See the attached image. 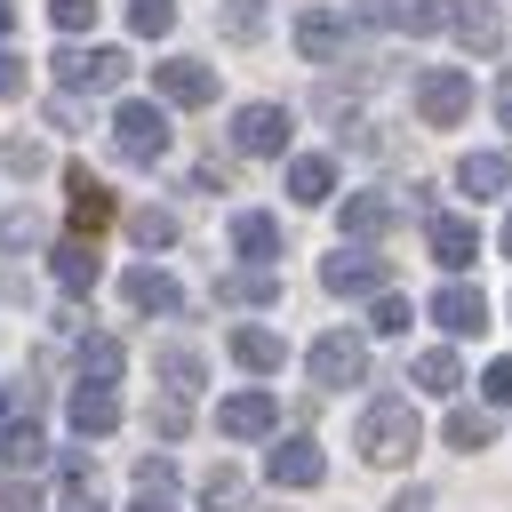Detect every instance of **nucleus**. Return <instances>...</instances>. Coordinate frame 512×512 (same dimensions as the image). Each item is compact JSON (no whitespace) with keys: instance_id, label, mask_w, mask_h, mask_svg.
I'll use <instances>...</instances> for the list:
<instances>
[{"instance_id":"09e8293b","label":"nucleus","mask_w":512,"mask_h":512,"mask_svg":"<svg viewBox=\"0 0 512 512\" xmlns=\"http://www.w3.org/2000/svg\"><path fill=\"white\" fill-rule=\"evenodd\" d=\"M136 512H168V504H160V496H144V504H136Z\"/></svg>"},{"instance_id":"6ab92c4d","label":"nucleus","mask_w":512,"mask_h":512,"mask_svg":"<svg viewBox=\"0 0 512 512\" xmlns=\"http://www.w3.org/2000/svg\"><path fill=\"white\" fill-rule=\"evenodd\" d=\"M120 296L136 304V312H176L184 296H176V280L160 272V264H136V272H120Z\"/></svg>"},{"instance_id":"7c9ffc66","label":"nucleus","mask_w":512,"mask_h":512,"mask_svg":"<svg viewBox=\"0 0 512 512\" xmlns=\"http://www.w3.org/2000/svg\"><path fill=\"white\" fill-rule=\"evenodd\" d=\"M152 368H160V376H168V392H192V384H200V376H208V368H200V352H192V344H160V360H152Z\"/></svg>"},{"instance_id":"f8f14e48","label":"nucleus","mask_w":512,"mask_h":512,"mask_svg":"<svg viewBox=\"0 0 512 512\" xmlns=\"http://www.w3.org/2000/svg\"><path fill=\"white\" fill-rule=\"evenodd\" d=\"M152 88H160V104H208L216 96V72L192 64V56H168V64H152Z\"/></svg>"},{"instance_id":"f3484780","label":"nucleus","mask_w":512,"mask_h":512,"mask_svg":"<svg viewBox=\"0 0 512 512\" xmlns=\"http://www.w3.org/2000/svg\"><path fill=\"white\" fill-rule=\"evenodd\" d=\"M336 48H344V16H336V8H304V16H296V56H304V64H328Z\"/></svg>"},{"instance_id":"412c9836","label":"nucleus","mask_w":512,"mask_h":512,"mask_svg":"<svg viewBox=\"0 0 512 512\" xmlns=\"http://www.w3.org/2000/svg\"><path fill=\"white\" fill-rule=\"evenodd\" d=\"M232 248H240V256H256V264H272V256H280V216L240 208V216H232Z\"/></svg>"},{"instance_id":"4c0bfd02","label":"nucleus","mask_w":512,"mask_h":512,"mask_svg":"<svg viewBox=\"0 0 512 512\" xmlns=\"http://www.w3.org/2000/svg\"><path fill=\"white\" fill-rule=\"evenodd\" d=\"M184 424H192V408H184V392H168V400L152 408V432H160V440H176Z\"/></svg>"},{"instance_id":"473e14b6","label":"nucleus","mask_w":512,"mask_h":512,"mask_svg":"<svg viewBox=\"0 0 512 512\" xmlns=\"http://www.w3.org/2000/svg\"><path fill=\"white\" fill-rule=\"evenodd\" d=\"M128 24L144 40H160V32H176V0H128Z\"/></svg>"},{"instance_id":"ea45409f","label":"nucleus","mask_w":512,"mask_h":512,"mask_svg":"<svg viewBox=\"0 0 512 512\" xmlns=\"http://www.w3.org/2000/svg\"><path fill=\"white\" fill-rule=\"evenodd\" d=\"M136 488H144V496L176 488V464H168V456H144V464H136Z\"/></svg>"},{"instance_id":"49530a36","label":"nucleus","mask_w":512,"mask_h":512,"mask_svg":"<svg viewBox=\"0 0 512 512\" xmlns=\"http://www.w3.org/2000/svg\"><path fill=\"white\" fill-rule=\"evenodd\" d=\"M496 120L512 128V72H504V88H496Z\"/></svg>"},{"instance_id":"e433bc0d","label":"nucleus","mask_w":512,"mask_h":512,"mask_svg":"<svg viewBox=\"0 0 512 512\" xmlns=\"http://www.w3.org/2000/svg\"><path fill=\"white\" fill-rule=\"evenodd\" d=\"M96 8H104V0H48L56 32H88V24H96Z\"/></svg>"},{"instance_id":"79ce46f5","label":"nucleus","mask_w":512,"mask_h":512,"mask_svg":"<svg viewBox=\"0 0 512 512\" xmlns=\"http://www.w3.org/2000/svg\"><path fill=\"white\" fill-rule=\"evenodd\" d=\"M480 384H488V408H512V360H488Z\"/></svg>"},{"instance_id":"5701e85b","label":"nucleus","mask_w":512,"mask_h":512,"mask_svg":"<svg viewBox=\"0 0 512 512\" xmlns=\"http://www.w3.org/2000/svg\"><path fill=\"white\" fill-rule=\"evenodd\" d=\"M408 384H416V392H432V400H448V392L464 384V368H456V352H448V344H432V352H416V360H408Z\"/></svg>"},{"instance_id":"c85d7f7f","label":"nucleus","mask_w":512,"mask_h":512,"mask_svg":"<svg viewBox=\"0 0 512 512\" xmlns=\"http://www.w3.org/2000/svg\"><path fill=\"white\" fill-rule=\"evenodd\" d=\"M216 32L224 40H264V0H216Z\"/></svg>"},{"instance_id":"a878e982","label":"nucleus","mask_w":512,"mask_h":512,"mask_svg":"<svg viewBox=\"0 0 512 512\" xmlns=\"http://www.w3.org/2000/svg\"><path fill=\"white\" fill-rule=\"evenodd\" d=\"M120 368H128V352L112 336H80V384H112Z\"/></svg>"},{"instance_id":"f03ea898","label":"nucleus","mask_w":512,"mask_h":512,"mask_svg":"<svg viewBox=\"0 0 512 512\" xmlns=\"http://www.w3.org/2000/svg\"><path fill=\"white\" fill-rule=\"evenodd\" d=\"M112 152H120V160H136V168L168 160V112H160V104H144V96H128V104L112 112Z\"/></svg>"},{"instance_id":"393cba45","label":"nucleus","mask_w":512,"mask_h":512,"mask_svg":"<svg viewBox=\"0 0 512 512\" xmlns=\"http://www.w3.org/2000/svg\"><path fill=\"white\" fill-rule=\"evenodd\" d=\"M288 192H296L304 208H320V200L336 192V168H328L320 152H304V160H288Z\"/></svg>"},{"instance_id":"7ed1b4c3","label":"nucleus","mask_w":512,"mask_h":512,"mask_svg":"<svg viewBox=\"0 0 512 512\" xmlns=\"http://www.w3.org/2000/svg\"><path fill=\"white\" fill-rule=\"evenodd\" d=\"M464 112H472V72H456V64L416 72V120L424 128H456Z\"/></svg>"},{"instance_id":"39448f33","label":"nucleus","mask_w":512,"mask_h":512,"mask_svg":"<svg viewBox=\"0 0 512 512\" xmlns=\"http://www.w3.org/2000/svg\"><path fill=\"white\" fill-rule=\"evenodd\" d=\"M128 72H136L128 48H64V56H56V80H64V88H96V96H104V88H128Z\"/></svg>"},{"instance_id":"c756f323","label":"nucleus","mask_w":512,"mask_h":512,"mask_svg":"<svg viewBox=\"0 0 512 512\" xmlns=\"http://www.w3.org/2000/svg\"><path fill=\"white\" fill-rule=\"evenodd\" d=\"M128 232H136V248H176V216H168V208H152V200H144V208H128Z\"/></svg>"},{"instance_id":"a18cd8bd","label":"nucleus","mask_w":512,"mask_h":512,"mask_svg":"<svg viewBox=\"0 0 512 512\" xmlns=\"http://www.w3.org/2000/svg\"><path fill=\"white\" fill-rule=\"evenodd\" d=\"M392 512H432V496H424V488H400V496H392Z\"/></svg>"},{"instance_id":"20e7f679","label":"nucleus","mask_w":512,"mask_h":512,"mask_svg":"<svg viewBox=\"0 0 512 512\" xmlns=\"http://www.w3.org/2000/svg\"><path fill=\"white\" fill-rule=\"evenodd\" d=\"M304 368H312V384H320V392H344V384H360V376H368V344H360V336H344V328H328V336H312Z\"/></svg>"},{"instance_id":"6e6552de","label":"nucleus","mask_w":512,"mask_h":512,"mask_svg":"<svg viewBox=\"0 0 512 512\" xmlns=\"http://www.w3.org/2000/svg\"><path fill=\"white\" fill-rule=\"evenodd\" d=\"M64 192H72V224H80V232H104V224L120 216L112 184H104V176H96L88 160H72V168H64Z\"/></svg>"},{"instance_id":"1a4fd4ad","label":"nucleus","mask_w":512,"mask_h":512,"mask_svg":"<svg viewBox=\"0 0 512 512\" xmlns=\"http://www.w3.org/2000/svg\"><path fill=\"white\" fill-rule=\"evenodd\" d=\"M424 248H432V264H448V272H464L472 256H480V224L472 216H424Z\"/></svg>"},{"instance_id":"9d476101","label":"nucleus","mask_w":512,"mask_h":512,"mask_svg":"<svg viewBox=\"0 0 512 512\" xmlns=\"http://www.w3.org/2000/svg\"><path fill=\"white\" fill-rule=\"evenodd\" d=\"M424 312H432V328H448V336H480V328H488V296L464 288V280H448Z\"/></svg>"},{"instance_id":"de8ad7c7","label":"nucleus","mask_w":512,"mask_h":512,"mask_svg":"<svg viewBox=\"0 0 512 512\" xmlns=\"http://www.w3.org/2000/svg\"><path fill=\"white\" fill-rule=\"evenodd\" d=\"M8 24H16V0H0V32H8Z\"/></svg>"},{"instance_id":"a211bd4d","label":"nucleus","mask_w":512,"mask_h":512,"mask_svg":"<svg viewBox=\"0 0 512 512\" xmlns=\"http://www.w3.org/2000/svg\"><path fill=\"white\" fill-rule=\"evenodd\" d=\"M392 224H400V200H392V192H352V200H344V232H352V240H384Z\"/></svg>"},{"instance_id":"f257e3e1","label":"nucleus","mask_w":512,"mask_h":512,"mask_svg":"<svg viewBox=\"0 0 512 512\" xmlns=\"http://www.w3.org/2000/svg\"><path fill=\"white\" fill-rule=\"evenodd\" d=\"M416 440H424V424H416V408H408L400 392H392V400H368V416H360V432H352L360 464H376V472L408 464V456H416Z\"/></svg>"},{"instance_id":"4468645a","label":"nucleus","mask_w":512,"mask_h":512,"mask_svg":"<svg viewBox=\"0 0 512 512\" xmlns=\"http://www.w3.org/2000/svg\"><path fill=\"white\" fill-rule=\"evenodd\" d=\"M216 304H232V312L280 304V272H272V264H240V272H216Z\"/></svg>"},{"instance_id":"37998d69","label":"nucleus","mask_w":512,"mask_h":512,"mask_svg":"<svg viewBox=\"0 0 512 512\" xmlns=\"http://www.w3.org/2000/svg\"><path fill=\"white\" fill-rule=\"evenodd\" d=\"M16 88H24V56H8V48H0V104H8Z\"/></svg>"},{"instance_id":"ddd939ff","label":"nucleus","mask_w":512,"mask_h":512,"mask_svg":"<svg viewBox=\"0 0 512 512\" xmlns=\"http://www.w3.org/2000/svg\"><path fill=\"white\" fill-rule=\"evenodd\" d=\"M48 272H56V288H64V296H96L104 256H96L88 240H56V248H48Z\"/></svg>"},{"instance_id":"58836bf2","label":"nucleus","mask_w":512,"mask_h":512,"mask_svg":"<svg viewBox=\"0 0 512 512\" xmlns=\"http://www.w3.org/2000/svg\"><path fill=\"white\" fill-rule=\"evenodd\" d=\"M0 240H8V248L40 240V216H32V208H8V216H0Z\"/></svg>"},{"instance_id":"c03bdc74","label":"nucleus","mask_w":512,"mask_h":512,"mask_svg":"<svg viewBox=\"0 0 512 512\" xmlns=\"http://www.w3.org/2000/svg\"><path fill=\"white\" fill-rule=\"evenodd\" d=\"M64 512H104V496H96L88 480H72V496H64Z\"/></svg>"},{"instance_id":"aec40b11","label":"nucleus","mask_w":512,"mask_h":512,"mask_svg":"<svg viewBox=\"0 0 512 512\" xmlns=\"http://www.w3.org/2000/svg\"><path fill=\"white\" fill-rule=\"evenodd\" d=\"M456 184H464L472 200H496V192L512 184V160H504V152H464V160H456Z\"/></svg>"},{"instance_id":"dca6fc26","label":"nucleus","mask_w":512,"mask_h":512,"mask_svg":"<svg viewBox=\"0 0 512 512\" xmlns=\"http://www.w3.org/2000/svg\"><path fill=\"white\" fill-rule=\"evenodd\" d=\"M64 416H72L80 440H104V432L120 424V392H112V384H80V392L64 400Z\"/></svg>"},{"instance_id":"cd10ccee","label":"nucleus","mask_w":512,"mask_h":512,"mask_svg":"<svg viewBox=\"0 0 512 512\" xmlns=\"http://www.w3.org/2000/svg\"><path fill=\"white\" fill-rule=\"evenodd\" d=\"M0 456H8L16 472H40V456H48V440H40V424H32V416H16V424L0 432Z\"/></svg>"},{"instance_id":"b1692460","label":"nucleus","mask_w":512,"mask_h":512,"mask_svg":"<svg viewBox=\"0 0 512 512\" xmlns=\"http://www.w3.org/2000/svg\"><path fill=\"white\" fill-rule=\"evenodd\" d=\"M448 32H456V40L472 48V56H488V48H504V24H496V8H488V0H472V8H456V16H448Z\"/></svg>"},{"instance_id":"9b49d317","label":"nucleus","mask_w":512,"mask_h":512,"mask_svg":"<svg viewBox=\"0 0 512 512\" xmlns=\"http://www.w3.org/2000/svg\"><path fill=\"white\" fill-rule=\"evenodd\" d=\"M272 424H280V400H272V392H232V400L216 408V432H224V440H264Z\"/></svg>"},{"instance_id":"4be33fe9","label":"nucleus","mask_w":512,"mask_h":512,"mask_svg":"<svg viewBox=\"0 0 512 512\" xmlns=\"http://www.w3.org/2000/svg\"><path fill=\"white\" fill-rule=\"evenodd\" d=\"M232 360H240L248 376H280V360H288V344H280L272 328H232Z\"/></svg>"},{"instance_id":"72a5a7b5","label":"nucleus","mask_w":512,"mask_h":512,"mask_svg":"<svg viewBox=\"0 0 512 512\" xmlns=\"http://www.w3.org/2000/svg\"><path fill=\"white\" fill-rule=\"evenodd\" d=\"M448 16H456V0H408V8H400L408 32H448Z\"/></svg>"},{"instance_id":"bb28decb","label":"nucleus","mask_w":512,"mask_h":512,"mask_svg":"<svg viewBox=\"0 0 512 512\" xmlns=\"http://www.w3.org/2000/svg\"><path fill=\"white\" fill-rule=\"evenodd\" d=\"M440 432H448V448H464V456H472V448H488V440H496V416H488V408H448V424H440Z\"/></svg>"},{"instance_id":"2eb2a0df","label":"nucleus","mask_w":512,"mask_h":512,"mask_svg":"<svg viewBox=\"0 0 512 512\" xmlns=\"http://www.w3.org/2000/svg\"><path fill=\"white\" fill-rule=\"evenodd\" d=\"M264 472H272V488H320V472H328V456L296 432V440H280L272 456H264Z\"/></svg>"},{"instance_id":"a19ab883","label":"nucleus","mask_w":512,"mask_h":512,"mask_svg":"<svg viewBox=\"0 0 512 512\" xmlns=\"http://www.w3.org/2000/svg\"><path fill=\"white\" fill-rule=\"evenodd\" d=\"M0 512H40V488L16 472V480H0Z\"/></svg>"},{"instance_id":"423d86ee","label":"nucleus","mask_w":512,"mask_h":512,"mask_svg":"<svg viewBox=\"0 0 512 512\" xmlns=\"http://www.w3.org/2000/svg\"><path fill=\"white\" fill-rule=\"evenodd\" d=\"M320 288H328V296H384V288H392V264L368 256V248H336V256L320 264Z\"/></svg>"},{"instance_id":"2f4dec72","label":"nucleus","mask_w":512,"mask_h":512,"mask_svg":"<svg viewBox=\"0 0 512 512\" xmlns=\"http://www.w3.org/2000/svg\"><path fill=\"white\" fill-rule=\"evenodd\" d=\"M240 496H248V488H240V472H232V464H216V472L200 480V504H208V512H240Z\"/></svg>"},{"instance_id":"8fccbe9b","label":"nucleus","mask_w":512,"mask_h":512,"mask_svg":"<svg viewBox=\"0 0 512 512\" xmlns=\"http://www.w3.org/2000/svg\"><path fill=\"white\" fill-rule=\"evenodd\" d=\"M504 256H512V216H504Z\"/></svg>"},{"instance_id":"0eeeda50","label":"nucleus","mask_w":512,"mask_h":512,"mask_svg":"<svg viewBox=\"0 0 512 512\" xmlns=\"http://www.w3.org/2000/svg\"><path fill=\"white\" fill-rule=\"evenodd\" d=\"M288 104H240L232 112V152H248V160H272L280 144H288Z\"/></svg>"},{"instance_id":"c9c22d12","label":"nucleus","mask_w":512,"mask_h":512,"mask_svg":"<svg viewBox=\"0 0 512 512\" xmlns=\"http://www.w3.org/2000/svg\"><path fill=\"white\" fill-rule=\"evenodd\" d=\"M0 160H8L16 176H40V168H48V152H40L32 136H8V144H0Z\"/></svg>"},{"instance_id":"f704fd0d","label":"nucleus","mask_w":512,"mask_h":512,"mask_svg":"<svg viewBox=\"0 0 512 512\" xmlns=\"http://www.w3.org/2000/svg\"><path fill=\"white\" fill-rule=\"evenodd\" d=\"M368 328H376V336H408V296H392V288H384V296H376V312H368Z\"/></svg>"}]
</instances>
